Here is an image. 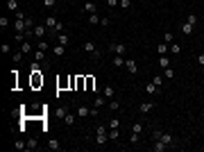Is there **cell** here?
I'll return each instance as SVG.
<instances>
[{
  "label": "cell",
  "instance_id": "1",
  "mask_svg": "<svg viewBox=\"0 0 204 152\" xmlns=\"http://www.w3.org/2000/svg\"><path fill=\"white\" fill-rule=\"evenodd\" d=\"M109 125H98L95 127V145H104L109 141V132H107Z\"/></svg>",
  "mask_w": 204,
  "mask_h": 152
},
{
  "label": "cell",
  "instance_id": "2",
  "mask_svg": "<svg viewBox=\"0 0 204 152\" xmlns=\"http://www.w3.org/2000/svg\"><path fill=\"white\" fill-rule=\"evenodd\" d=\"M152 136H154V141H157V139H161L163 141V143H166V145H175V136L172 134H168V132H161V129H154L152 132Z\"/></svg>",
  "mask_w": 204,
  "mask_h": 152
},
{
  "label": "cell",
  "instance_id": "3",
  "mask_svg": "<svg viewBox=\"0 0 204 152\" xmlns=\"http://www.w3.org/2000/svg\"><path fill=\"white\" fill-rule=\"evenodd\" d=\"M84 52H89L91 57H95V59H100V50H98V45H95L93 41H84Z\"/></svg>",
  "mask_w": 204,
  "mask_h": 152
},
{
  "label": "cell",
  "instance_id": "4",
  "mask_svg": "<svg viewBox=\"0 0 204 152\" xmlns=\"http://www.w3.org/2000/svg\"><path fill=\"white\" fill-rule=\"evenodd\" d=\"M111 52L113 55H125L127 52V45L125 43H111Z\"/></svg>",
  "mask_w": 204,
  "mask_h": 152
},
{
  "label": "cell",
  "instance_id": "5",
  "mask_svg": "<svg viewBox=\"0 0 204 152\" xmlns=\"http://www.w3.org/2000/svg\"><path fill=\"white\" fill-rule=\"evenodd\" d=\"M168 148H170V145H166L161 139H157V141L152 143V150H154V152H163V150H168Z\"/></svg>",
  "mask_w": 204,
  "mask_h": 152
},
{
  "label": "cell",
  "instance_id": "6",
  "mask_svg": "<svg viewBox=\"0 0 204 152\" xmlns=\"http://www.w3.org/2000/svg\"><path fill=\"white\" fill-rule=\"evenodd\" d=\"M45 34H48V25H45V23L34 27V36H39V39H41V36H45Z\"/></svg>",
  "mask_w": 204,
  "mask_h": 152
},
{
  "label": "cell",
  "instance_id": "7",
  "mask_svg": "<svg viewBox=\"0 0 204 152\" xmlns=\"http://www.w3.org/2000/svg\"><path fill=\"white\" fill-rule=\"evenodd\" d=\"M145 93H150V96H157V93H159V86H157L154 82H148V84H145Z\"/></svg>",
  "mask_w": 204,
  "mask_h": 152
},
{
  "label": "cell",
  "instance_id": "8",
  "mask_svg": "<svg viewBox=\"0 0 204 152\" xmlns=\"http://www.w3.org/2000/svg\"><path fill=\"white\" fill-rule=\"evenodd\" d=\"M181 32L186 34V36H191L193 32H195V25H191V23H181Z\"/></svg>",
  "mask_w": 204,
  "mask_h": 152
},
{
  "label": "cell",
  "instance_id": "9",
  "mask_svg": "<svg viewBox=\"0 0 204 152\" xmlns=\"http://www.w3.org/2000/svg\"><path fill=\"white\" fill-rule=\"evenodd\" d=\"M152 109H154L152 102H143V104H139V111H141V113H150Z\"/></svg>",
  "mask_w": 204,
  "mask_h": 152
},
{
  "label": "cell",
  "instance_id": "10",
  "mask_svg": "<svg viewBox=\"0 0 204 152\" xmlns=\"http://www.w3.org/2000/svg\"><path fill=\"white\" fill-rule=\"evenodd\" d=\"M125 66H127L129 73H139V64H136L134 59H127V61H125Z\"/></svg>",
  "mask_w": 204,
  "mask_h": 152
},
{
  "label": "cell",
  "instance_id": "11",
  "mask_svg": "<svg viewBox=\"0 0 204 152\" xmlns=\"http://www.w3.org/2000/svg\"><path fill=\"white\" fill-rule=\"evenodd\" d=\"M45 25H48V30H55V25L57 23H59V21H57V18L55 16H45V21H43Z\"/></svg>",
  "mask_w": 204,
  "mask_h": 152
},
{
  "label": "cell",
  "instance_id": "12",
  "mask_svg": "<svg viewBox=\"0 0 204 152\" xmlns=\"http://www.w3.org/2000/svg\"><path fill=\"white\" fill-rule=\"evenodd\" d=\"M91 116V109L89 107H77V118H86Z\"/></svg>",
  "mask_w": 204,
  "mask_h": 152
},
{
  "label": "cell",
  "instance_id": "13",
  "mask_svg": "<svg viewBox=\"0 0 204 152\" xmlns=\"http://www.w3.org/2000/svg\"><path fill=\"white\" fill-rule=\"evenodd\" d=\"M118 136H120L118 127H111V129H109V141H111V143H116V141H118Z\"/></svg>",
  "mask_w": 204,
  "mask_h": 152
},
{
  "label": "cell",
  "instance_id": "14",
  "mask_svg": "<svg viewBox=\"0 0 204 152\" xmlns=\"http://www.w3.org/2000/svg\"><path fill=\"white\" fill-rule=\"evenodd\" d=\"M159 66H161V68H170V57L161 55V57H159Z\"/></svg>",
  "mask_w": 204,
  "mask_h": 152
},
{
  "label": "cell",
  "instance_id": "15",
  "mask_svg": "<svg viewBox=\"0 0 204 152\" xmlns=\"http://www.w3.org/2000/svg\"><path fill=\"white\" fill-rule=\"evenodd\" d=\"M113 66H116V68H123V66H125L123 55H113Z\"/></svg>",
  "mask_w": 204,
  "mask_h": 152
},
{
  "label": "cell",
  "instance_id": "16",
  "mask_svg": "<svg viewBox=\"0 0 204 152\" xmlns=\"http://www.w3.org/2000/svg\"><path fill=\"white\" fill-rule=\"evenodd\" d=\"M21 52H23V55H30V52H32V43H30V41H23V43H21Z\"/></svg>",
  "mask_w": 204,
  "mask_h": 152
},
{
  "label": "cell",
  "instance_id": "17",
  "mask_svg": "<svg viewBox=\"0 0 204 152\" xmlns=\"http://www.w3.org/2000/svg\"><path fill=\"white\" fill-rule=\"evenodd\" d=\"M107 100H109V98H104V96H95V109L104 107V104H107Z\"/></svg>",
  "mask_w": 204,
  "mask_h": 152
},
{
  "label": "cell",
  "instance_id": "18",
  "mask_svg": "<svg viewBox=\"0 0 204 152\" xmlns=\"http://www.w3.org/2000/svg\"><path fill=\"white\" fill-rule=\"evenodd\" d=\"M7 9H9V12H18V3H16V0H7Z\"/></svg>",
  "mask_w": 204,
  "mask_h": 152
},
{
  "label": "cell",
  "instance_id": "19",
  "mask_svg": "<svg viewBox=\"0 0 204 152\" xmlns=\"http://www.w3.org/2000/svg\"><path fill=\"white\" fill-rule=\"evenodd\" d=\"M84 9H86L89 14H98V9H95V3H91V0H89L86 5H84Z\"/></svg>",
  "mask_w": 204,
  "mask_h": 152
},
{
  "label": "cell",
  "instance_id": "20",
  "mask_svg": "<svg viewBox=\"0 0 204 152\" xmlns=\"http://www.w3.org/2000/svg\"><path fill=\"white\" fill-rule=\"evenodd\" d=\"M36 50H41V52H48V50H50V45H48V41H39V45H36Z\"/></svg>",
  "mask_w": 204,
  "mask_h": 152
},
{
  "label": "cell",
  "instance_id": "21",
  "mask_svg": "<svg viewBox=\"0 0 204 152\" xmlns=\"http://www.w3.org/2000/svg\"><path fill=\"white\" fill-rule=\"evenodd\" d=\"M59 43H61V45H68V43H71V36L64 34V32H59Z\"/></svg>",
  "mask_w": 204,
  "mask_h": 152
},
{
  "label": "cell",
  "instance_id": "22",
  "mask_svg": "<svg viewBox=\"0 0 204 152\" xmlns=\"http://www.w3.org/2000/svg\"><path fill=\"white\" fill-rule=\"evenodd\" d=\"M163 80H166V77H163V73H161V75H154V77H152V82L157 84L159 89H161V84H163Z\"/></svg>",
  "mask_w": 204,
  "mask_h": 152
},
{
  "label": "cell",
  "instance_id": "23",
  "mask_svg": "<svg viewBox=\"0 0 204 152\" xmlns=\"http://www.w3.org/2000/svg\"><path fill=\"white\" fill-rule=\"evenodd\" d=\"M89 23L91 25H100V16L98 14H89Z\"/></svg>",
  "mask_w": 204,
  "mask_h": 152
},
{
  "label": "cell",
  "instance_id": "24",
  "mask_svg": "<svg viewBox=\"0 0 204 152\" xmlns=\"http://www.w3.org/2000/svg\"><path fill=\"white\" fill-rule=\"evenodd\" d=\"M52 52H55V55H64V52H66V45H61V43H57L55 48H52Z\"/></svg>",
  "mask_w": 204,
  "mask_h": 152
},
{
  "label": "cell",
  "instance_id": "25",
  "mask_svg": "<svg viewBox=\"0 0 204 152\" xmlns=\"http://www.w3.org/2000/svg\"><path fill=\"white\" fill-rule=\"evenodd\" d=\"M39 148V141L36 139H27V150H36Z\"/></svg>",
  "mask_w": 204,
  "mask_h": 152
},
{
  "label": "cell",
  "instance_id": "26",
  "mask_svg": "<svg viewBox=\"0 0 204 152\" xmlns=\"http://www.w3.org/2000/svg\"><path fill=\"white\" fill-rule=\"evenodd\" d=\"M172 41H175V34H172V32H166V34H163V43H168V45H170Z\"/></svg>",
  "mask_w": 204,
  "mask_h": 152
},
{
  "label": "cell",
  "instance_id": "27",
  "mask_svg": "<svg viewBox=\"0 0 204 152\" xmlns=\"http://www.w3.org/2000/svg\"><path fill=\"white\" fill-rule=\"evenodd\" d=\"M64 123H66V125H73V123H75V113H66V116H64Z\"/></svg>",
  "mask_w": 204,
  "mask_h": 152
},
{
  "label": "cell",
  "instance_id": "28",
  "mask_svg": "<svg viewBox=\"0 0 204 152\" xmlns=\"http://www.w3.org/2000/svg\"><path fill=\"white\" fill-rule=\"evenodd\" d=\"M48 148H50V150H59L61 145H59V141H55V139H50V141H48Z\"/></svg>",
  "mask_w": 204,
  "mask_h": 152
},
{
  "label": "cell",
  "instance_id": "29",
  "mask_svg": "<svg viewBox=\"0 0 204 152\" xmlns=\"http://www.w3.org/2000/svg\"><path fill=\"white\" fill-rule=\"evenodd\" d=\"M143 123H134V125H132V132H136V134H141V132H143Z\"/></svg>",
  "mask_w": 204,
  "mask_h": 152
},
{
  "label": "cell",
  "instance_id": "30",
  "mask_svg": "<svg viewBox=\"0 0 204 152\" xmlns=\"http://www.w3.org/2000/svg\"><path fill=\"white\" fill-rule=\"evenodd\" d=\"M197 21H200V18H197L195 14H188V16H186V23H191V25H197Z\"/></svg>",
  "mask_w": 204,
  "mask_h": 152
},
{
  "label": "cell",
  "instance_id": "31",
  "mask_svg": "<svg viewBox=\"0 0 204 152\" xmlns=\"http://www.w3.org/2000/svg\"><path fill=\"white\" fill-rule=\"evenodd\" d=\"M102 96H104V98H113V89H111V86H104V89H102Z\"/></svg>",
  "mask_w": 204,
  "mask_h": 152
},
{
  "label": "cell",
  "instance_id": "32",
  "mask_svg": "<svg viewBox=\"0 0 204 152\" xmlns=\"http://www.w3.org/2000/svg\"><path fill=\"white\" fill-rule=\"evenodd\" d=\"M163 77H166V80H172V77H175V71H172V68H163Z\"/></svg>",
  "mask_w": 204,
  "mask_h": 152
},
{
  "label": "cell",
  "instance_id": "33",
  "mask_svg": "<svg viewBox=\"0 0 204 152\" xmlns=\"http://www.w3.org/2000/svg\"><path fill=\"white\" fill-rule=\"evenodd\" d=\"M21 59H23V52H21V50H18V52H14V55H12V61H14V64H18V61H21Z\"/></svg>",
  "mask_w": 204,
  "mask_h": 152
},
{
  "label": "cell",
  "instance_id": "34",
  "mask_svg": "<svg viewBox=\"0 0 204 152\" xmlns=\"http://www.w3.org/2000/svg\"><path fill=\"white\" fill-rule=\"evenodd\" d=\"M157 52H159V55H166V52H168V43H159Z\"/></svg>",
  "mask_w": 204,
  "mask_h": 152
},
{
  "label": "cell",
  "instance_id": "35",
  "mask_svg": "<svg viewBox=\"0 0 204 152\" xmlns=\"http://www.w3.org/2000/svg\"><path fill=\"white\" fill-rule=\"evenodd\" d=\"M179 50H181V48H179V43H175V41H172V43H170V52H172V55H179Z\"/></svg>",
  "mask_w": 204,
  "mask_h": 152
},
{
  "label": "cell",
  "instance_id": "36",
  "mask_svg": "<svg viewBox=\"0 0 204 152\" xmlns=\"http://www.w3.org/2000/svg\"><path fill=\"white\" fill-rule=\"evenodd\" d=\"M0 50H3L5 55H9V52H12V45H9V43H3V45H0Z\"/></svg>",
  "mask_w": 204,
  "mask_h": 152
},
{
  "label": "cell",
  "instance_id": "37",
  "mask_svg": "<svg viewBox=\"0 0 204 152\" xmlns=\"http://www.w3.org/2000/svg\"><path fill=\"white\" fill-rule=\"evenodd\" d=\"M118 5H120V0H107V7H111V9L118 7Z\"/></svg>",
  "mask_w": 204,
  "mask_h": 152
},
{
  "label": "cell",
  "instance_id": "38",
  "mask_svg": "<svg viewBox=\"0 0 204 152\" xmlns=\"http://www.w3.org/2000/svg\"><path fill=\"white\" fill-rule=\"evenodd\" d=\"M43 5H45L48 9H52V7L57 5V0H43Z\"/></svg>",
  "mask_w": 204,
  "mask_h": 152
},
{
  "label": "cell",
  "instance_id": "39",
  "mask_svg": "<svg viewBox=\"0 0 204 152\" xmlns=\"http://www.w3.org/2000/svg\"><path fill=\"white\" fill-rule=\"evenodd\" d=\"M43 57H45V55H43L41 50H36V55H34V61H43Z\"/></svg>",
  "mask_w": 204,
  "mask_h": 152
},
{
  "label": "cell",
  "instance_id": "40",
  "mask_svg": "<svg viewBox=\"0 0 204 152\" xmlns=\"http://www.w3.org/2000/svg\"><path fill=\"white\" fill-rule=\"evenodd\" d=\"M109 127H120V120L118 118H111L109 120Z\"/></svg>",
  "mask_w": 204,
  "mask_h": 152
},
{
  "label": "cell",
  "instance_id": "41",
  "mask_svg": "<svg viewBox=\"0 0 204 152\" xmlns=\"http://www.w3.org/2000/svg\"><path fill=\"white\" fill-rule=\"evenodd\" d=\"M129 141H132V143H139V141H141V134H136V132H132V139H129Z\"/></svg>",
  "mask_w": 204,
  "mask_h": 152
},
{
  "label": "cell",
  "instance_id": "42",
  "mask_svg": "<svg viewBox=\"0 0 204 152\" xmlns=\"http://www.w3.org/2000/svg\"><path fill=\"white\" fill-rule=\"evenodd\" d=\"M120 7L123 9H129L132 7V0H120Z\"/></svg>",
  "mask_w": 204,
  "mask_h": 152
},
{
  "label": "cell",
  "instance_id": "43",
  "mask_svg": "<svg viewBox=\"0 0 204 152\" xmlns=\"http://www.w3.org/2000/svg\"><path fill=\"white\" fill-rule=\"evenodd\" d=\"M7 25H9V21H7V18H0V27H3V30H5Z\"/></svg>",
  "mask_w": 204,
  "mask_h": 152
},
{
  "label": "cell",
  "instance_id": "44",
  "mask_svg": "<svg viewBox=\"0 0 204 152\" xmlns=\"http://www.w3.org/2000/svg\"><path fill=\"white\" fill-rule=\"evenodd\" d=\"M55 30H57V32H64V23L59 21V23H57V25H55Z\"/></svg>",
  "mask_w": 204,
  "mask_h": 152
},
{
  "label": "cell",
  "instance_id": "45",
  "mask_svg": "<svg viewBox=\"0 0 204 152\" xmlns=\"http://www.w3.org/2000/svg\"><path fill=\"white\" fill-rule=\"evenodd\" d=\"M111 109H120V102L118 100H111Z\"/></svg>",
  "mask_w": 204,
  "mask_h": 152
},
{
  "label": "cell",
  "instance_id": "46",
  "mask_svg": "<svg viewBox=\"0 0 204 152\" xmlns=\"http://www.w3.org/2000/svg\"><path fill=\"white\" fill-rule=\"evenodd\" d=\"M197 64H200V66H204V55H197Z\"/></svg>",
  "mask_w": 204,
  "mask_h": 152
}]
</instances>
